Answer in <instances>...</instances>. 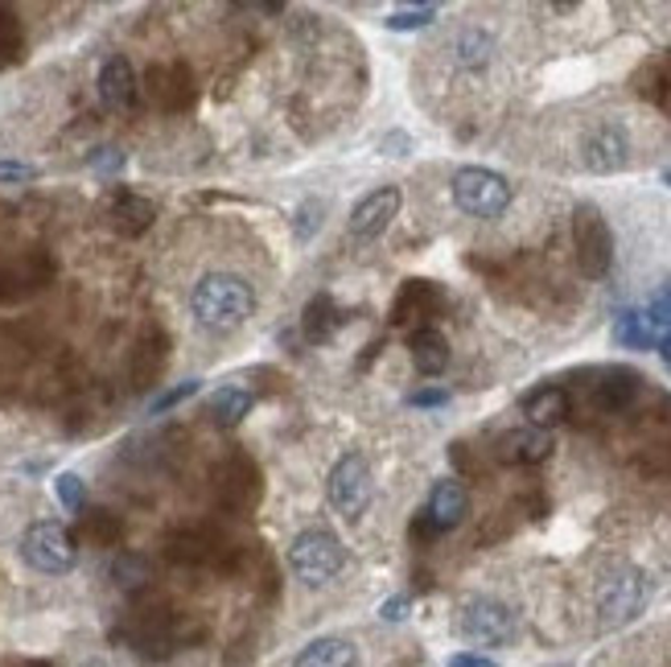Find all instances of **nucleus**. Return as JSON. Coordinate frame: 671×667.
<instances>
[{
	"mask_svg": "<svg viewBox=\"0 0 671 667\" xmlns=\"http://www.w3.org/2000/svg\"><path fill=\"white\" fill-rule=\"evenodd\" d=\"M256 310V293L240 272H206L190 289V314L206 333H231Z\"/></svg>",
	"mask_w": 671,
	"mask_h": 667,
	"instance_id": "f257e3e1",
	"label": "nucleus"
},
{
	"mask_svg": "<svg viewBox=\"0 0 671 667\" xmlns=\"http://www.w3.org/2000/svg\"><path fill=\"white\" fill-rule=\"evenodd\" d=\"M346 565V548L330 527H305L293 544H289V569L305 590H321L330 585Z\"/></svg>",
	"mask_w": 671,
	"mask_h": 667,
	"instance_id": "f03ea898",
	"label": "nucleus"
},
{
	"mask_svg": "<svg viewBox=\"0 0 671 667\" xmlns=\"http://www.w3.org/2000/svg\"><path fill=\"white\" fill-rule=\"evenodd\" d=\"M647 602H651V577L643 569H634V565H622L597 590V618H601L606 630L626 627L647 610Z\"/></svg>",
	"mask_w": 671,
	"mask_h": 667,
	"instance_id": "7ed1b4c3",
	"label": "nucleus"
},
{
	"mask_svg": "<svg viewBox=\"0 0 671 667\" xmlns=\"http://www.w3.org/2000/svg\"><path fill=\"white\" fill-rule=\"evenodd\" d=\"M453 203L474 219H499L511 206V182L483 166H466L453 173Z\"/></svg>",
	"mask_w": 671,
	"mask_h": 667,
	"instance_id": "20e7f679",
	"label": "nucleus"
},
{
	"mask_svg": "<svg viewBox=\"0 0 671 667\" xmlns=\"http://www.w3.org/2000/svg\"><path fill=\"white\" fill-rule=\"evenodd\" d=\"M326 495H330V507H334L342 519H363V511L371 507L375 499V478L371 465L363 453H342L326 478Z\"/></svg>",
	"mask_w": 671,
	"mask_h": 667,
	"instance_id": "39448f33",
	"label": "nucleus"
},
{
	"mask_svg": "<svg viewBox=\"0 0 671 667\" xmlns=\"http://www.w3.org/2000/svg\"><path fill=\"white\" fill-rule=\"evenodd\" d=\"M21 556H25V565L29 569H38L46 577H58V573H71L75 569V539L66 532V523H58V519H38V523H29V532L21 536Z\"/></svg>",
	"mask_w": 671,
	"mask_h": 667,
	"instance_id": "423d86ee",
	"label": "nucleus"
},
{
	"mask_svg": "<svg viewBox=\"0 0 671 667\" xmlns=\"http://www.w3.org/2000/svg\"><path fill=\"white\" fill-rule=\"evenodd\" d=\"M573 247H577V264L589 280H601L614 264V235L610 222L597 206L581 203L573 210Z\"/></svg>",
	"mask_w": 671,
	"mask_h": 667,
	"instance_id": "0eeeda50",
	"label": "nucleus"
},
{
	"mask_svg": "<svg viewBox=\"0 0 671 667\" xmlns=\"http://www.w3.org/2000/svg\"><path fill=\"white\" fill-rule=\"evenodd\" d=\"M457 630L466 634L469 643H483V647H507L515 634H520V622L511 606L495 602V597H469L462 614H457Z\"/></svg>",
	"mask_w": 671,
	"mask_h": 667,
	"instance_id": "6e6552de",
	"label": "nucleus"
},
{
	"mask_svg": "<svg viewBox=\"0 0 671 667\" xmlns=\"http://www.w3.org/2000/svg\"><path fill=\"white\" fill-rule=\"evenodd\" d=\"M400 203H404V194H400L395 185H379V190H371V194H367V198L351 210L346 235H351L355 243L379 240V235L392 227L395 215H400Z\"/></svg>",
	"mask_w": 671,
	"mask_h": 667,
	"instance_id": "1a4fd4ad",
	"label": "nucleus"
},
{
	"mask_svg": "<svg viewBox=\"0 0 671 667\" xmlns=\"http://www.w3.org/2000/svg\"><path fill=\"white\" fill-rule=\"evenodd\" d=\"M626 161H631V136L614 120L597 124L581 145V166L594 173H618V169H626Z\"/></svg>",
	"mask_w": 671,
	"mask_h": 667,
	"instance_id": "9d476101",
	"label": "nucleus"
},
{
	"mask_svg": "<svg viewBox=\"0 0 671 667\" xmlns=\"http://www.w3.org/2000/svg\"><path fill=\"white\" fill-rule=\"evenodd\" d=\"M495 458L507 465H540L552 458V433H544V428H511V433H503L499 437V445H495Z\"/></svg>",
	"mask_w": 671,
	"mask_h": 667,
	"instance_id": "9b49d317",
	"label": "nucleus"
},
{
	"mask_svg": "<svg viewBox=\"0 0 671 667\" xmlns=\"http://www.w3.org/2000/svg\"><path fill=\"white\" fill-rule=\"evenodd\" d=\"M466 516H469L466 486L453 482V478L437 482V486L429 490V507H425V519L432 523V532H449V527H457Z\"/></svg>",
	"mask_w": 671,
	"mask_h": 667,
	"instance_id": "f8f14e48",
	"label": "nucleus"
},
{
	"mask_svg": "<svg viewBox=\"0 0 671 667\" xmlns=\"http://www.w3.org/2000/svg\"><path fill=\"white\" fill-rule=\"evenodd\" d=\"M99 99L112 111H129L136 99V74H132L129 58H108L103 71H99Z\"/></svg>",
	"mask_w": 671,
	"mask_h": 667,
	"instance_id": "ddd939ff",
	"label": "nucleus"
},
{
	"mask_svg": "<svg viewBox=\"0 0 671 667\" xmlns=\"http://www.w3.org/2000/svg\"><path fill=\"white\" fill-rule=\"evenodd\" d=\"M569 412H573V400H569V391L564 388H536L527 400H523V416H527V425L532 428H548L560 425V421H569Z\"/></svg>",
	"mask_w": 671,
	"mask_h": 667,
	"instance_id": "4468645a",
	"label": "nucleus"
},
{
	"mask_svg": "<svg viewBox=\"0 0 671 667\" xmlns=\"http://www.w3.org/2000/svg\"><path fill=\"white\" fill-rule=\"evenodd\" d=\"M293 667H358V647L351 639L326 634V639H314L309 647H301Z\"/></svg>",
	"mask_w": 671,
	"mask_h": 667,
	"instance_id": "2eb2a0df",
	"label": "nucleus"
},
{
	"mask_svg": "<svg viewBox=\"0 0 671 667\" xmlns=\"http://www.w3.org/2000/svg\"><path fill=\"white\" fill-rule=\"evenodd\" d=\"M408 351H412V363H416V371L420 375H441V371L449 367V342L441 330H432V326H425V330H416L408 338Z\"/></svg>",
	"mask_w": 671,
	"mask_h": 667,
	"instance_id": "dca6fc26",
	"label": "nucleus"
},
{
	"mask_svg": "<svg viewBox=\"0 0 671 667\" xmlns=\"http://www.w3.org/2000/svg\"><path fill=\"white\" fill-rule=\"evenodd\" d=\"M614 342L618 347H631V351H647V347H659V333H655V326L647 322L643 310H626L614 322Z\"/></svg>",
	"mask_w": 671,
	"mask_h": 667,
	"instance_id": "f3484780",
	"label": "nucleus"
},
{
	"mask_svg": "<svg viewBox=\"0 0 671 667\" xmlns=\"http://www.w3.org/2000/svg\"><path fill=\"white\" fill-rule=\"evenodd\" d=\"M252 391H243V388H219V396L210 400V421L219 428H235L252 412Z\"/></svg>",
	"mask_w": 671,
	"mask_h": 667,
	"instance_id": "a211bd4d",
	"label": "nucleus"
},
{
	"mask_svg": "<svg viewBox=\"0 0 671 667\" xmlns=\"http://www.w3.org/2000/svg\"><path fill=\"white\" fill-rule=\"evenodd\" d=\"M490 54H495V41H490V34H483V29H462V34L453 37V58H457V66L478 71V66L490 62Z\"/></svg>",
	"mask_w": 671,
	"mask_h": 667,
	"instance_id": "6ab92c4d",
	"label": "nucleus"
},
{
	"mask_svg": "<svg viewBox=\"0 0 671 667\" xmlns=\"http://www.w3.org/2000/svg\"><path fill=\"white\" fill-rule=\"evenodd\" d=\"M634 396H638V375L634 371H610L606 384H597V400H601V408H610V412H622Z\"/></svg>",
	"mask_w": 671,
	"mask_h": 667,
	"instance_id": "aec40b11",
	"label": "nucleus"
},
{
	"mask_svg": "<svg viewBox=\"0 0 671 667\" xmlns=\"http://www.w3.org/2000/svg\"><path fill=\"white\" fill-rule=\"evenodd\" d=\"M338 330V310L334 301L321 293L314 296L309 305H305V333H309V342H330V333Z\"/></svg>",
	"mask_w": 671,
	"mask_h": 667,
	"instance_id": "412c9836",
	"label": "nucleus"
},
{
	"mask_svg": "<svg viewBox=\"0 0 671 667\" xmlns=\"http://www.w3.org/2000/svg\"><path fill=\"white\" fill-rule=\"evenodd\" d=\"M112 215H115V227H120L124 235H141L152 222V203L136 198V194H124V198L112 206Z\"/></svg>",
	"mask_w": 671,
	"mask_h": 667,
	"instance_id": "4be33fe9",
	"label": "nucleus"
},
{
	"mask_svg": "<svg viewBox=\"0 0 671 667\" xmlns=\"http://www.w3.org/2000/svg\"><path fill=\"white\" fill-rule=\"evenodd\" d=\"M54 490H58V502H62L66 511H78V507L87 502V482L78 478V474H58Z\"/></svg>",
	"mask_w": 671,
	"mask_h": 667,
	"instance_id": "5701e85b",
	"label": "nucleus"
},
{
	"mask_svg": "<svg viewBox=\"0 0 671 667\" xmlns=\"http://www.w3.org/2000/svg\"><path fill=\"white\" fill-rule=\"evenodd\" d=\"M429 21H437V9L432 4H416V9H395L388 17V29H425Z\"/></svg>",
	"mask_w": 671,
	"mask_h": 667,
	"instance_id": "b1692460",
	"label": "nucleus"
},
{
	"mask_svg": "<svg viewBox=\"0 0 671 667\" xmlns=\"http://www.w3.org/2000/svg\"><path fill=\"white\" fill-rule=\"evenodd\" d=\"M643 314H647V322H651L655 333H659V342H663V338L671 333V284L659 296H655V301L647 305V310H643Z\"/></svg>",
	"mask_w": 671,
	"mask_h": 667,
	"instance_id": "393cba45",
	"label": "nucleus"
},
{
	"mask_svg": "<svg viewBox=\"0 0 671 667\" xmlns=\"http://www.w3.org/2000/svg\"><path fill=\"white\" fill-rule=\"evenodd\" d=\"M198 388H203L198 379H186V384L169 388L166 396H157V400H152V416H161V412H169V408H173V404H182V400H190V396H194V391H198Z\"/></svg>",
	"mask_w": 671,
	"mask_h": 667,
	"instance_id": "a878e982",
	"label": "nucleus"
},
{
	"mask_svg": "<svg viewBox=\"0 0 671 667\" xmlns=\"http://www.w3.org/2000/svg\"><path fill=\"white\" fill-rule=\"evenodd\" d=\"M34 178H38V166H29V161H0V182L21 185L34 182Z\"/></svg>",
	"mask_w": 671,
	"mask_h": 667,
	"instance_id": "bb28decb",
	"label": "nucleus"
},
{
	"mask_svg": "<svg viewBox=\"0 0 671 667\" xmlns=\"http://www.w3.org/2000/svg\"><path fill=\"white\" fill-rule=\"evenodd\" d=\"M120 166H124V153H115V148H99V153L91 157L95 173H115Z\"/></svg>",
	"mask_w": 671,
	"mask_h": 667,
	"instance_id": "cd10ccee",
	"label": "nucleus"
},
{
	"mask_svg": "<svg viewBox=\"0 0 671 667\" xmlns=\"http://www.w3.org/2000/svg\"><path fill=\"white\" fill-rule=\"evenodd\" d=\"M408 404H412V408H441V404H449V391H441V388L412 391V396H408Z\"/></svg>",
	"mask_w": 671,
	"mask_h": 667,
	"instance_id": "c85d7f7f",
	"label": "nucleus"
},
{
	"mask_svg": "<svg viewBox=\"0 0 671 667\" xmlns=\"http://www.w3.org/2000/svg\"><path fill=\"white\" fill-rule=\"evenodd\" d=\"M404 614H408V597H392V602L379 606V618H388V622H400Z\"/></svg>",
	"mask_w": 671,
	"mask_h": 667,
	"instance_id": "c756f323",
	"label": "nucleus"
},
{
	"mask_svg": "<svg viewBox=\"0 0 671 667\" xmlns=\"http://www.w3.org/2000/svg\"><path fill=\"white\" fill-rule=\"evenodd\" d=\"M449 667H499L495 659H486V655H474V651H466V655H453L449 659Z\"/></svg>",
	"mask_w": 671,
	"mask_h": 667,
	"instance_id": "7c9ffc66",
	"label": "nucleus"
},
{
	"mask_svg": "<svg viewBox=\"0 0 671 667\" xmlns=\"http://www.w3.org/2000/svg\"><path fill=\"white\" fill-rule=\"evenodd\" d=\"M659 354L668 359V367H671V333H668V338H663V342H659Z\"/></svg>",
	"mask_w": 671,
	"mask_h": 667,
	"instance_id": "2f4dec72",
	"label": "nucleus"
},
{
	"mask_svg": "<svg viewBox=\"0 0 671 667\" xmlns=\"http://www.w3.org/2000/svg\"><path fill=\"white\" fill-rule=\"evenodd\" d=\"M78 667H112L108 659H87V664H78Z\"/></svg>",
	"mask_w": 671,
	"mask_h": 667,
	"instance_id": "473e14b6",
	"label": "nucleus"
},
{
	"mask_svg": "<svg viewBox=\"0 0 671 667\" xmlns=\"http://www.w3.org/2000/svg\"><path fill=\"white\" fill-rule=\"evenodd\" d=\"M663 182H668V185H671V169H668V173H663Z\"/></svg>",
	"mask_w": 671,
	"mask_h": 667,
	"instance_id": "72a5a7b5",
	"label": "nucleus"
},
{
	"mask_svg": "<svg viewBox=\"0 0 671 667\" xmlns=\"http://www.w3.org/2000/svg\"><path fill=\"white\" fill-rule=\"evenodd\" d=\"M552 667H569V664H552Z\"/></svg>",
	"mask_w": 671,
	"mask_h": 667,
	"instance_id": "f704fd0d",
	"label": "nucleus"
}]
</instances>
